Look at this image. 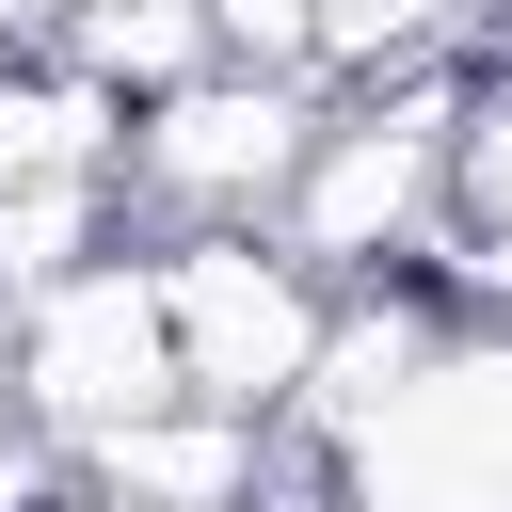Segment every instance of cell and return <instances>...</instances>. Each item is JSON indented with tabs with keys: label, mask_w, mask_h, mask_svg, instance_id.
Here are the masks:
<instances>
[{
	"label": "cell",
	"mask_w": 512,
	"mask_h": 512,
	"mask_svg": "<svg viewBox=\"0 0 512 512\" xmlns=\"http://www.w3.org/2000/svg\"><path fill=\"white\" fill-rule=\"evenodd\" d=\"M16 336H0V368H16V416L80 464L96 432H128V416H160L176 400V304H160V256H80V272H48L32 304H0Z\"/></svg>",
	"instance_id": "cell-1"
},
{
	"label": "cell",
	"mask_w": 512,
	"mask_h": 512,
	"mask_svg": "<svg viewBox=\"0 0 512 512\" xmlns=\"http://www.w3.org/2000/svg\"><path fill=\"white\" fill-rule=\"evenodd\" d=\"M336 512H512V304H464L432 368L336 432Z\"/></svg>",
	"instance_id": "cell-2"
},
{
	"label": "cell",
	"mask_w": 512,
	"mask_h": 512,
	"mask_svg": "<svg viewBox=\"0 0 512 512\" xmlns=\"http://www.w3.org/2000/svg\"><path fill=\"white\" fill-rule=\"evenodd\" d=\"M160 304H176V384H192V400L288 416V400H304V368H320L336 272H304L272 224H176V256H160Z\"/></svg>",
	"instance_id": "cell-3"
},
{
	"label": "cell",
	"mask_w": 512,
	"mask_h": 512,
	"mask_svg": "<svg viewBox=\"0 0 512 512\" xmlns=\"http://www.w3.org/2000/svg\"><path fill=\"white\" fill-rule=\"evenodd\" d=\"M320 112H336V96L288 80V64H192L176 96L128 112V192L176 208V224H272V192L304 176Z\"/></svg>",
	"instance_id": "cell-4"
},
{
	"label": "cell",
	"mask_w": 512,
	"mask_h": 512,
	"mask_svg": "<svg viewBox=\"0 0 512 512\" xmlns=\"http://www.w3.org/2000/svg\"><path fill=\"white\" fill-rule=\"evenodd\" d=\"M80 480L96 496H160V512H256V480H272V416H240V400H160V416H128V432H96L80 448Z\"/></svg>",
	"instance_id": "cell-5"
},
{
	"label": "cell",
	"mask_w": 512,
	"mask_h": 512,
	"mask_svg": "<svg viewBox=\"0 0 512 512\" xmlns=\"http://www.w3.org/2000/svg\"><path fill=\"white\" fill-rule=\"evenodd\" d=\"M448 304H512V64H464L448 112V240H432Z\"/></svg>",
	"instance_id": "cell-6"
},
{
	"label": "cell",
	"mask_w": 512,
	"mask_h": 512,
	"mask_svg": "<svg viewBox=\"0 0 512 512\" xmlns=\"http://www.w3.org/2000/svg\"><path fill=\"white\" fill-rule=\"evenodd\" d=\"M80 80H112L128 112L144 96H176L192 64H224V32H208V0H64V32H48Z\"/></svg>",
	"instance_id": "cell-7"
},
{
	"label": "cell",
	"mask_w": 512,
	"mask_h": 512,
	"mask_svg": "<svg viewBox=\"0 0 512 512\" xmlns=\"http://www.w3.org/2000/svg\"><path fill=\"white\" fill-rule=\"evenodd\" d=\"M208 32H224V64H288V80H320V0H208Z\"/></svg>",
	"instance_id": "cell-8"
},
{
	"label": "cell",
	"mask_w": 512,
	"mask_h": 512,
	"mask_svg": "<svg viewBox=\"0 0 512 512\" xmlns=\"http://www.w3.org/2000/svg\"><path fill=\"white\" fill-rule=\"evenodd\" d=\"M64 480H80V464H64L48 432H0V512H64Z\"/></svg>",
	"instance_id": "cell-9"
},
{
	"label": "cell",
	"mask_w": 512,
	"mask_h": 512,
	"mask_svg": "<svg viewBox=\"0 0 512 512\" xmlns=\"http://www.w3.org/2000/svg\"><path fill=\"white\" fill-rule=\"evenodd\" d=\"M64 32V0H0V48H48Z\"/></svg>",
	"instance_id": "cell-10"
},
{
	"label": "cell",
	"mask_w": 512,
	"mask_h": 512,
	"mask_svg": "<svg viewBox=\"0 0 512 512\" xmlns=\"http://www.w3.org/2000/svg\"><path fill=\"white\" fill-rule=\"evenodd\" d=\"M64 512H160V496H96V480H80V496H64Z\"/></svg>",
	"instance_id": "cell-11"
}]
</instances>
